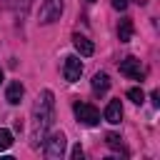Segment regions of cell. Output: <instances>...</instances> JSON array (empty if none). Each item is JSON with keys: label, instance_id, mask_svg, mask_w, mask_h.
<instances>
[{"label": "cell", "instance_id": "obj_1", "mask_svg": "<svg viewBox=\"0 0 160 160\" xmlns=\"http://www.w3.org/2000/svg\"><path fill=\"white\" fill-rule=\"evenodd\" d=\"M52 118H55L52 92L50 90H42L40 98H38V102H35V108H32V145L35 148L45 140V135H48V130L52 125Z\"/></svg>", "mask_w": 160, "mask_h": 160}, {"label": "cell", "instance_id": "obj_2", "mask_svg": "<svg viewBox=\"0 0 160 160\" xmlns=\"http://www.w3.org/2000/svg\"><path fill=\"white\" fill-rule=\"evenodd\" d=\"M72 110H75V118H78L82 125H88V128H92V125L100 122V112H98L90 102H75Z\"/></svg>", "mask_w": 160, "mask_h": 160}, {"label": "cell", "instance_id": "obj_3", "mask_svg": "<svg viewBox=\"0 0 160 160\" xmlns=\"http://www.w3.org/2000/svg\"><path fill=\"white\" fill-rule=\"evenodd\" d=\"M42 145H45V155H48V158H62L68 140H65V135H62V132H52L50 138H45V140H42Z\"/></svg>", "mask_w": 160, "mask_h": 160}, {"label": "cell", "instance_id": "obj_4", "mask_svg": "<svg viewBox=\"0 0 160 160\" xmlns=\"http://www.w3.org/2000/svg\"><path fill=\"white\" fill-rule=\"evenodd\" d=\"M62 15V0H45L40 8V22H55Z\"/></svg>", "mask_w": 160, "mask_h": 160}, {"label": "cell", "instance_id": "obj_5", "mask_svg": "<svg viewBox=\"0 0 160 160\" xmlns=\"http://www.w3.org/2000/svg\"><path fill=\"white\" fill-rule=\"evenodd\" d=\"M80 72H82V62H80V58L68 55L65 62H62V75H65V80H68V82H75V80H80Z\"/></svg>", "mask_w": 160, "mask_h": 160}, {"label": "cell", "instance_id": "obj_6", "mask_svg": "<svg viewBox=\"0 0 160 160\" xmlns=\"http://www.w3.org/2000/svg\"><path fill=\"white\" fill-rule=\"evenodd\" d=\"M120 72H122L125 78H130V80H142V75H145L140 60H135V58H125V60H120Z\"/></svg>", "mask_w": 160, "mask_h": 160}, {"label": "cell", "instance_id": "obj_7", "mask_svg": "<svg viewBox=\"0 0 160 160\" xmlns=\"http://www.w3.org/2000/svg\"><path fill=\"white\" fill-rule=\"evenodd\" d=\"M22 95H25V88H22L20 80H12V82L8 85V90H5V100H8L10 105H18V102L22 100Z\"/></svg>", "mask_w": 160, "mask_h": 160}, {"label": "cell", "instance_id": "obj_8", "mask_svg": "<svg viewBox=\"0 0 160 160\" xmlns=\"http://www.w3.org/2000/svg\"><path fill=\"white\" fill-rule=\"evenodd\" d=\"M72 45H75V50H78L82 58H90V55L95 52V45H92L85 35H78V32H75V35H72Z\"/></svg>", "mask_w": 160, "mask_h": 160}, {"label": "cell", "instance_id": "obj_9", "mask_svg": "<svg viewBox=\"0 0 160 160\" xmlns=\"http://www.w3.org/2000/svg\"><path fill=\"white\" fill-rule=\"evenodd\" d=\"M105 120L112 122V125H118V122L122 120V105H120V100H110V102H108V108H105Z\"/></svg>", "mask_w": 160, "mask_h": 160}, {"label": "cell", "instance_id": "obj_10", "mask_svg": "<svg viewBox=\"0 0 160 160\" xmlns=\"http://www.w3.org/2000/svg\"><path fill=\"white\" fill-rule=\"evenodd\" d=\"M108 88H110V78H108L105 72H95V75H92V92H95V95H105Z\"/></svg>", "mask_w": 160, "mask_h": 160}, {"label": "cell", "instance_id": "obj_11", "mask_svg": "<svg viewBox=\"0 0 160 160\" xmlns=\"http://www.w3.org/2000/svg\"><path fill=\"white\" fill-rule=\"evenodd\" d=\"M118 38H120V42H128V40L132 38V20H130V18H122V20H120V25H118Z\"/></svg>", "mask_w": 160, "mask_h": 160}, {"label": "cell", "instance_id": "obj_12", "mask_svg": "<svg viewBox=\"0 0 160 160\" xmlns=\"http://www.w3.org/2000/svg\"><path fill=\"white\" fill-rule=\"evenodd\" d=\"M8 5L12 8V12H15V15H25V12H28V8H30V0H8Z\"/></svg>", "mask_w": 160, "mask_h": 160}, {"label": "cell", "instance_id": "obj_13", "mask_svg": "<svg viewBox=\"0 0 160 160\" xmlns=\"http://www.w3.org/2000/svg\"><path fill=\"white\" fill-rule=\"evenodd\" d=\"M10 145H12V132L5 130V128H0V152H5Z\"/></svg>", "mask_w": 160, "mask_h": 160}, {"label": "cell", "instance_id": "obj_14", "mask_svg": "<svg viewBox=\"0 0 160 160\" xmlns=\"http://www.w3.org/2000/svg\"><path fill=\"white\" fill-rule=\"evenodd\" d=\"M128 98H130L135 105H142V100H145V92H142L140 88H130V90H128Z\"/></svg>", "mask_w": 160, "mask_h": 160}, {"label": "cell", "instance_id": "obj_15", "mask_svg": "<svg viewBox=\"0 0 160 160\" xmlns=\"http://www.w3.org/2000/svg\"><path fill=\"white\" fill-rule=\"evenodd\" d=\"M105 142H108L110 148L120 150V135H115V132H108V135H105Z\"/></svg>", "mask_w": 160, "mask_h": 160}, {"label": "cell", "instance_id": "obj_16", "mask_svg": "<svg viewBox=\"0 0 160 160\" xmlns=\"http://www.w3.org/2000/svg\"><path fill=\"white\" fill-rule=\"evenodd\" d=\"M70 158H72V160H80V158H82V148H80V145H75V148H72V152H70Z\"/></svg>", "mask_w": 160, "mask_h": 160}, {"label": "cell", "instance_id": "obj_17", "mask_svg": "<svg viewBox=\"0 0 160 160\" xmlns=\"http://www.w3.org/2000/svg\"><path fill=\"white\" fill-rule=\"evenodd\" d=\"M110 2H112L115 10H125V8H128V0H110Z\"/></svg>", "mask_w": 160, "mask_h": 160}, {"label": "cell", "instance_id": "obj_18", "mask_svg": "<svg viewBox=\"0 0 160 160\" xmlns=\"http://www.w3.org/2000/svg\"><path fill=\"white\" fill-rule=\"evenodd\" d=\"M0 82H2V70H0Z\"/></svg>", "mask_w": 160, "mask_h": 160}, {"label": "cell", "instance_id": "obj_19", "mask_svg": "<svg viewBox=\"0 0 160 160\" xmlns=\"http://www.w3.org/2000/svg\"><path fill=\"white\" fill-rule=\"evenodd\" d=\"M88 2H95V0H88Z\"/></svg>", "mask_w": 160, "mask_h": 160}]
</instances>
